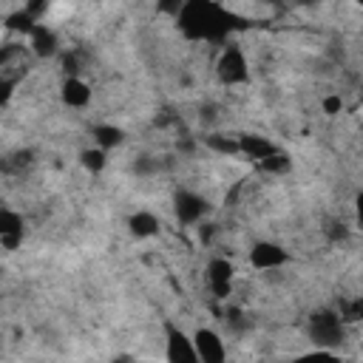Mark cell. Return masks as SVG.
I'll return each mask as SVG.
<instances>
[{
    "mask_svg": "<svg viewBox=\"0 0 363 363\" xmlns=\"http://www.w3.org/2000/svg\"><path fill=\"white\" fill-rule=\"evenodd\" d=\"M233 23H238L224 6L218 3H207V0H193L187 6H182L179 11V26L187 37L196 40H221Z\"/></svg>",
    "mask_w": 363,
    "mask_h": 363,
    "instance_id": "obj_1",
    "label": "cell"
},
{
    "mask_svg": "<svg viewBox=\"0 0 363 363\" xmlns=\"http://www.w3.org/2000/svg\"><path fill=\"white\" fill-rule=\"evenodd\" d=\"M309 337L318 343V349H329L343 343V318L337 312H315L309 318Z\"/></svg>",
    "mask_w": 363,
    "mask_h": 363,
    "instance_id": "obj_2",
    "label": "cell"
},
{
    "mask_svg": "<svg viewBox=\"0 0 363 363\" xmlns=\"http://www.w3.org/2000/svg\"><path fill=\"white\" fill-rule=\"evenodd\" d=\"M164 354H167V363H199L193 337L176 323H164Z\"/></svg>",
    "mask_w": 363,
    "mask_h": 363,
    "instance_id": "obj_3",
    "label": "cell"
},
{
    "mask_svg": "<svg viewBox=\"0 0 363 363\" xmlns=\"http://www.w3.org/2000/svg\"><path fill=\"white\" fill-rule=\"evenodd\" d=\"M216 71H218V79L227 82V85H238V82H247L250 77V68H247V60H244V51L238 45H227L216 62Z\"/></svg>",
    "mask_w": 363,
    "mask_h": 363,
    "instance_id": "obj_4",
    "label": "cell"
},
{
    "mask_svg": "<svg viewBox=\"0 0 363 363\" xmlns=\"http://www.w3.org/2000/svg\"><path fill=\"white\" fill-rule=\"evenodd\" d=\"M193 343L199 352V363H224L227 360V349H224V340L218 337V332L201 326L193 335Z\"/></svg>",
    "mask_w": 363,
    "mask_h": 363,
    "instance_id": "obj_5",
    "label": "cell"
},
{
    "mask_svg": "<svg viewBox=\"0 0 363 363\" xmlns=\"http://www.w3.org/2000/svg\"><path fill=\"white\" fill-rule=\"evenodd\" d=\"M173 207H176V218H179L182 224H196V221H201V216L207 213V201H204L201 196L190 193V190H179Z\"/></svg>",
    "mask_w": 363,
    "mask_h": 363,
    "instance_id": "obj_6",
    "label": "cell"
},
{
    "mask_svg": "<svg viewBox=\"0 0 363 363\" xmlns=\"http://www.w3.org/2000/svg\"><path fill=\"white\" fill-rule=\"evenodd\" d=\"M286 261H289L286 250L278 247V244H272V241H258V244L250 250V264H252L255 269H275V267H281V264H286Z\"/></svg>",
    "mask_w": 363,
    "mask_h": 363,
    "instance_id": "obj_7",
    "label": "cell"
},
{
    "mask_svg": "<svg viewBox=\"0 0 363 363\" xmlns=\"http://www.w3.org/2000/svg\"><path fill=\"white\" fill-rule=\"evenodd\" d=\"M207 281L216 298H227L230 286H233V264L227 258H213L207 264Z\"/></svg>",
    "mask_w": 363,
    "mask_h": 363,
    "instance_id": "obj_8",
    "label": "cell"
},
{
    "mask_svg": "<svg viewBox=\"0 0 363 363\" xmlns=\"http://www.w3.org/2000/svg\"><path fill=\"white\" fill-rule=\"evenodd\" d=\"M238 145H241V153L250 156V159H255V162H267L269 156L278 153V147H275L269 139L258 136V133H244V136H238Z\"/></svg>",
    "mask_w": 363,
    "mask_h": 363,
    "instance_id": "obj_9",
    "label": "cell"
},
{
    "mask_svg": "<svg viewBox=\"0 0 363 363\" xmlns=\"http://www.w3.org/2000/svg\"><path fill=\"white\" fill-rule=\"evenodd\" d=\"M23 238V218L14 210H0V244L6 250H14Z\"/></svg>",
    "mask_w": 363,
    "mask_h": 363,
    "instance_id": "obj_10",
    "label": "cell"
},
{
    "mask_svg": "<svg viewBox=\"0 0 363 363\" xmlns=\"http://www.w3.org/2000/svg\"><path fill=\"white\" fill-rule=\"evenodd\" d=\"M28 43H31V48H34L37 57H51L57 51V34L45 23H37L34 26V31L28 34Z\"/></svg>",
    "mask_w": 363,
    "mask_h": 363,
    "instance_id": "obj_11",
    "label": "cell"
},
{
    "mask_svg": "<svg viewBox=\"0 0 363 363\" xmlns=\"http://www.w3.org/2000/svg\"><path fill=\"white\" fill-rule=\"evenodd\" d=\"M62 99L71 105V108H85L88 99H91V88L79 79V77H68L62 82Z\"/></svg>",
    "mask_w": 363,
    "mask_h": 363,
    "instance_id": "obj_12",
    "label": "cell"
},
{
    "mask_svg": "<svg viewBox=\"0 0 363 363\" xmlns=\"http://www.w3.org/2000/svg\"><path fill=\"white\" fill-rule=\"evenodd\" d=\"M128 227H130V233H133L136 238H150V235L159 230V221H156V216H153V213L139 210V213H133V216H130Z\"/></svg>",
    "mask_w": 363,
    "mask_h": 363,
    "instance_id": "obj_13",
    "label": "cell"
},
{
    "mask_svg": "<svg viewBox=\"0 0 363 363\" xmlns=\"http://www.w3.org/2000/svg\"><path fill=\"white\" fill-rule=\"evenodd\" d=\"M94 142H96V147H102V150L116 147V145L122 142V130L113 128V125H96V128H94Z\"/></svg>",
    "mask_w": 363,
    "mask_h": 363,
    "instance_id": "obj_14",
    "label": "cell"
},
{
    "mask_svg": "<svg viewBox=\"0 0 363 363\" xmlns=\"http://www.w3.org/2000/svg\"><path fill=\"white\" fill-rule=\"evenodd\" d=\"M204 142H207V147H210V150H216V153H224V156L241 153V145H238V139H227V136H221V133H213V136H207Z\"/></svg>",
    "mask_w": 363,
    "mask_h": 363,
    "instance_id": "obj_15",
    "label": "cell"
},
{
    "mask_svg": "<svg viewBox=\"0 0 363 363\" xmlns=\"http://www.w3.org/2000/svg\"><path fill=\"white\" fill-rule=\"evenodd\" d=\"M82 164L91 170V173H99L105 167V150L102 147H94V150H82Z\"/></svg>",
    "mask_w": 363,
    "mask_h": 363,
    "instance_id": "obj_16",
    "label": "cell"
},
{
    "mask_svg": "<svg viewBox=\"0 0 363 363\" xmlns=\"http://www.w3.org/2000/svg\"><path fill=\"white\" fill-rule=\"evenodd\" d=\"M292 363H337V357H335L329 349H318V352H309V354L295 357Z\"/></svg>",
    "mask_w": 363,
    "mask_h": 363,
    "instance_id": "obj_17",
    "label": "cell"
},
{
    "mask_svg": "<svg viewBox=\"0 0 363 363\" xmlns=\"http://www.w3.org/2000/svg\"><path fill=\"white\" fill-rule=\"evenodd\" d=\"M261 164H264V170H269V173H284V170H289V156L275 153V156H269V159L261 162Z\"/></svg>",
    "mask_w": 363,
    "mask_h": 363,
    "instance_id": "obj_18",
    "label": "cell"
},
{
    "mask_svg": "<svg viewBox=\"0 0 363 363\" xmlns=\"http://www.w3.org/2000/svg\"><path fill=\"white\" fill-rule=\"evenodd\" d=\"M340 315H343V320H363V298H354L352 303H346L340 309Z\"/></svg>",
    "mask_w": 363,
    "mask_h": 363,
    "instance_id": "obj_19",
    "label": "cell"
},
{
    "mask_svg": "<svg viewBox=\"0 0 363 363\" xmlns=\"http://www.w3.org/2000/svg\"><path fill=\"white\" fill-rule=\"evenodd\" d=\"M340 108H343V99H340V96L332 94V96L323 99V111H326V113H340Z\"/></svg>",
    "mask_w": 363,
    "mask_h": 363,
    "instance_id": "obj_20",
    "label": "cell"
},
{
    "mask_svg": "<svg viewBox=\"0 0 363 363\" xmlns=\"http://www.w3.org/2000/svg\"><path fill=\"white\" fill-rule=\"evenodd\" d=\"M354 210H357V224L363 227V193H357V199H354Z\"/></svg>",
    "mask_w": 363,
    "mask_h": 363,
    "instance_id": "obj_21",
    "label": "cell"
},
{
    "mask_svg": "<svg viewBox=\"0 0 363 363\" xmlns=\"http://www.w3.org/2000/svg\"><path fill=\"white\" fill-rule=\"evenodd\" d=\"M116 363H130V360H116Z\"/></svg>",
    "mask_w": 363,
    "mask_h": 363,
    "instance_id": "obj_22",
    "label": "cell"
},
{
    "mask_svg": "<svg viewBox=\"0 0 363 363\" xmlns=\"http://www.w3.org/2000/svg\"><path fill=\"white\" fill-rule=\"evenodd\" d=\"M360 99H363V88H360Z\"/></svg>",
    "mask_w": 363,
    "mask_h": 363,
    "instance_id": "obj_23",
    "label": "cell"
}]
</instances>
